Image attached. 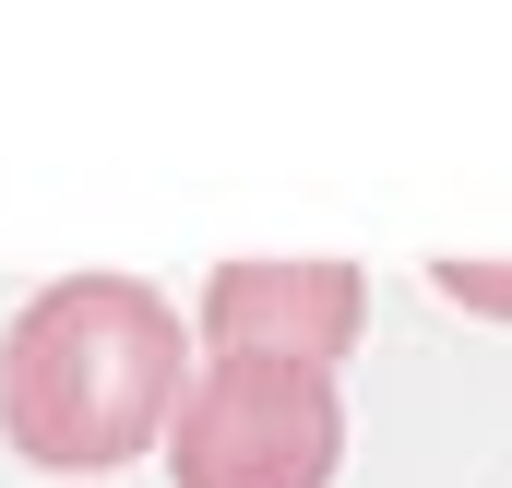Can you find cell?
I'll use <instances>...</instances> for the list:
<instances>
[{"label": "cell", "instance_id": "cell-1", "mask_svg": "<svg viewBox=\"0 0 512 488\" xmlns=\"http://www.w3.org/2000/svg\"><path fill=\"white\" fill-rule=\"evenodd\" d=\"M179 310L143 274H60L0 334V429L48 477H120L179 405Z\"/></svg>", "mask_w": 512, "mask_h": 488}, {"label": "cell", "instance_id": "cell-3", "mask_svg": "<svg viewBox=\"0 0 512 488\" xmlns=\"http://www.w3.org/2000/svg\"><path fill=\"white\" fill-rule=\"evenodd\" d=\"M370 322V274L358 262H215L203 286V334L239 358H310L334 369Z\"/></svg>", "mask_w": 512, "mask_h": 488}, {"label": "cell", "instance_id": "cell-2", "mask_svg": "<svg viewBox=\"0 0 512 488\" xmlns=\"http://www.w3.org/2000/svg\"><path fill=\"white\" fill-rule=\"evenodd\" d=\"M155 441H167L179 488H334L346 405H334V369H310V358L215 346L203 369H179V405H167Z\"/></svg>", "mask_w": 512, "mask_h": 488}, {"label": "cell", "instance_id": "cell-4", "mask_svg": "<svg viewBox=\"0 0 512 488\" xmlns=\"http://www.w3.org/2000/svg\"><path fill=\"white\" fill-rule=\"evenodd\" d=\"M429 286H441L453 310H477V322H512V262H477V250H441V262H429Z\"/></svg>", "mask_w": 512, "mask_h": 488}]
</instances>
